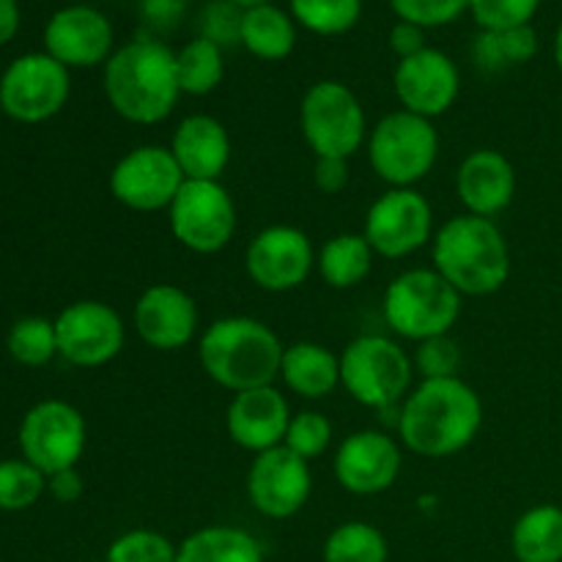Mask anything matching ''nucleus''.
I'll list each match as a JSON object with an SVG mask.
<instances>
[{
  "mask_svg": "<svg viewBox=\"0 0 562 562\" xmlns=\"http://www.w3.org/2000/svg\"><path fill=\"white\" fill-rule=\"evenodd\" d=\"M483 426L481 395L464 379H423L398 412V437L420 459H450L475 442Z\"/></svg>",
  "mask_w": 562,
  "mask_h": 562,
  "instance_id": "1",
  "label": "nucleus"
},
{
  "mask_svg": "<svg viewBox=\"0 0 562 562\" xmlns=\"http://www.w3.org/2000/svg\"><path fill=\"white\" fill-rule=\"evenodd\" d=\"M104 97L124 121L162 124L181 97L176 55L157 38H135L104 64Z\"/></svg>",
  "mask_w": 562,
  "mask_h": 562,
  "instance_id": "2",
  "label": "nucleus"
},
{
  "mask_svg": "<svg viewBox=\"0 0 562 562\" xmlns=\"http://www.w3.org/2000/svg\"><path fill=\"white\" fill-rule=\"evenodd\" d=\"M283 351L278 333L250 316L217 318L198 340V357L206 376L234 395L274 384V379H280Z\"/></svg>",
  "mask_w": 562,
  "mask_h": 562,
  "instance_id": "3",
  "label": "nucleus"
},
{
  "mask_svg": "<svg viewBox=\"0 0 562 562\" xmlns=\"http://www.w3.org/2000/svg\"><path fill=\"white\" fill-rule=\"evenodd\" d=\"M431 258L461 296L497 294L510 278V247L488 217L464 212L439 225Z\"/></svg>",
  "mask_w": 562,
  "mask_h": 562,
  "instance_id": "4",
  "label": "nucleus"
},
{
  "mask_svg": "<svg viewBox=\"0 0 562 562\" xmlns=\"http://www.w3.org/2000/svg\"><path fill=\"white\" fill-rule=\"evenodd\" d=\"M382 311L395 335L420 344L453 333L461 316V294L434 267L409 269L387 285Z\"/></svg>",
  "mask_w": 562,
  "mask_h": 562,
  "instance_id": "5",
  "label": "nucleus"
},
{
  "mask_svg": "<svg viewBox=\"0 0 562 562\" xmlns=\"http://www.w3.org/2000/svg\"><path fill=\"white\" fill-rule=\"evenodd\" d=\"M415 362L387 335H360L340 355V387L360 406L387 412L412 393Z\"/></svg>",
  "mask_w": 562,
  "mask_h": 562,
  "instance_id": "6",
  "label": "nucleus"
},
{
  "mask_svg": "<svg viewBox=\"0 0 562 562\" xmlns=\"http://www.w3.org/2000/svg\"><path fill=\"white\" fill-rule=\"evenodd\" d=\"M439 157V132L423 115L395 110L368 137V162L390 190H406L426 179Z\"/></svg>",
  "mask_w": 562,
  "mask_h": 562,
  "instance_id": "7",
  "label": "nucleus"
},
{
  "mask_svg": "<svg viewBox=\"0 0 562 562\" xmlns=\"http://www.w3.org/2000/svg\"><path fill=\"white\" fill-rule=\"evenodd\" d=\"M300 130L316 157H355L368 137L360 99L338 80L313 82L300 104Z\"/></svg>",
  "mask_w": 562,
  "mask_h": 562,
  "instance_id": "8",
  "label": "nucleus"
},
{
  "mask_svg": "<svg viewBox=\"0 0 562 562\" xmlns=\"http://www.w3.org/2000/svg\"><path fill=\"white\" fill-rule=\"evenodd\" d=\"M173 239L198 256L225 250L236 236V203L220 181H184L168 209Z\"/></svg>",
  "mask_w": 562,
  "mask_h": 562,
  "instance_id": "9",
  "label": "nucleus"
},
{
  "mask_svg": "<svg viewBox=\"0 0 562 562\" xmlns=\"http://www.w3.org/2000/svg\"><path fill=\"white\" fill-rule=\"evenodd\" d=\"M71 77L47 53L20 55L0 77V108L20 124H42L66 108Z\"/></svg>",
  "mask_w": 562,
  "mask_h": 562,
  "instance_id": "10",
  "label": "nucleus"
},
{
  "mask_svg": "<svg viewBox=\"0 0 562 562\" xmlns=\"http://www.w3.org/2000/svg\"><path fill=\"white\" fill-rule=\"evenodd\" d=\"M86 417L66 401H42L20 423L22 459L31 461L44 475L71 470L86 453Z\"/></svg>",
  "mask_w": 562,
  "mask_h": 562,
  "instance_id": "11",
  "label": "nucleus"
},
{
  "mask_svg": "<svg viewBox=\"0 0 562 562\" xmlns=\"http://www.w3.org/2000/svg\"><path fill=\"white\" fill-rule=\"evenodd\" d=\"M362 236L382 258H406L434 239V212L426 195L406 187L387 190L371 203Z\"/></svg>",
  "mask_w": 562,
  "mask_h": 562,
  "instance_id": "12",
  "label": "nucleus"
},
{
  "mask_svg": "<svg viewBox=\"0 0 562 562\" xmlns=\"http://www.w3.org/2000/svg\"><path fill=\"white\" fill-rule=\"evenodd\" d=\"M58 355L69 366L102 368L121 355L126 340V327L113 305L99 300L71 302L55 318Z\"/></svg>",
  "mask_w": 562,
  "mask_h": 562,
  "instance_id": "13",
  "label": "nucleus"
},
{
  "mask_svg": "<svg viewBox=\"0 0 562 562\" xmlns=\"http://www.w3.org/2000/svg\"><path fill=\"white\" fill-rule=\"evenodd\" d=\"M184 181L173 151L148 143L132 148L115 162L110 173V192L132 212H168Z\"/></svg>",
  "mask_w": 562,
  "mask_h": 562,
  "instance_id": "14",
  "label": "nucleus"
},
{
  "mask_svg": "<svg viewBox=\"0 0 562 562\" xmlns=\"http://www.w3.org/2000/svg\"><path fill=\"white\" fill-rule=\"evenodd\" d=\"M245 269L261 291L285 294L311 278L316 269V250L305 231L294 225H269L247 245Z\"/></svg>",
  "mask_w": 562,
  "mask_h": 562,
  "instance_id": "15",
  "label": "nucleus"
},
{
  "mask_svg": "<svg viewBox=\"0 0 562 562\" xmlns=\"http://www.w3.org/2000/svg\"><path fill=\"white\" fill-rule=\"evenodd\" d=\"M313 472L285 445L258 453L247 470V499L267 519H291L307 505Z\"/></svg>",
  "mask_w": 562,
  "mask_h": 562,
  "instance_id": "16",
  "label": "nucleus"
},
{
  "mask_svg": "<svg viewBox=\"0 0 562 562\" xmlns=\"http://www.w3.org/2000/svg\"><path fill=\"white\" fill-rule=\"evenodd\" d=\"M393 88L401 110L434 121L448 113L459 99V66L442 49L426 47L412 58L398 60L393 71Z\"/></svg>",
  "mask_w": 562,
  "mask_h": 562,
  "instance_id": "17",
  "label": "nucleus"
},
{
  "mask_svg": "<svg viewBox=\"0 0 562 562\" xmlns=\"http://www.w3.org/2000/svg\"><path fill=\"white\" fill-rule=\"evenodd\" d=\"M401 467H404V459H401L398 442L382 431L349 434L333 459L338 486L357 497H373L393 488Z\"/></svg>",
  "mask_w": 562,
  "mask_h": 562,
  "instance_id": "18",
  "label": "nucleus"
},
{
  "mask_svg": "<svg viewBox=\"0 0 562 562\" xmlns=\"http://www.w3.org/2000/svg\"><path fill=\"white\" fill-rule=\"evenodd\" d=\"M44 53L66 69H91L113 55V25L93 5H66L44 27Z\"/></svg>",
  "mask_w": 562,
  "mask_h": 562,
  "instance_id": "19",
  "label": "nucleus"
},
{
  "mask_svg": "<svg viewBox=\"0 0 562 562\" xmlns=\"http://www.w3.org/2000/svg\"><path fill=\"white\" fill-rule=\"evenodd\" d=\"M198 305L190 291L173 283L148 285L135 302L132 324L137 338L157 351H179L198 335Z\"/></svg>",
  "mask_w": 562,
  "mask_h": 562,
  "instance_id": "20",
  "label": "nucleus"
},
{
  "mask_svg": "<svg viewBox=\"0 0 562 562\" xmlns=\"http://www.w3.org/2000/svg\"><path fill=\"white\" fill-rule=\"evenodd\" d=\"M291 423V406L274 384L245 390L231 398L225 412V428L231 442L258 456L280 448Z\"/></svg>",
  "mask_w": 562,
  "mask_h": 562,
  "instance_id": "21",
  "label": "nucleus"
},
{
  "mask_svg": "<svg viewBox=\"0 0 562 562\" xmlns=\"http://www.w3.org/2000/svg\"><path fill=\"white\" fill-rule=\"evenodd\" d=\"M456 195L467 214L494 220L514 203L516 170L508 157L494 148H477L461 159L456 170Z\"/></svg>",
  "mask_w": 562,
  "mask_h": 562,
  "instance_id": "22",
  "label": "nucleus"
},
{
  "mask_svg": "<svg viewBox=\"0 0 562 562\" xmlns=\"http://www.w3.org/2000/svg\"><path fill=\"white\" fill-rule=\"evenodd\" d=\"M170 151L187 181H220L231 162V135L214 115L195 113L179 121Z\"/></svg>",
  "mask_w": 562,
  "mask_h": 562,
  "instance_id": "23",
  "label": "nucleus"
},
{
  "mask_svg": "<svg viewBox=\"0 0 562 562\" xmlns=\"http://www.w3.org/2000/svg\"><path fill=\"white\" fill-rule=\"evenodd\" d=\"M280 379L300 398L322 401L333 395L340 384V357L333 355L327 346L300 340V344L285 346Z\"/></svg>",
  "mask_w": 562,
  "mask_h": 562,
  "instance_id": "24",
  "label": "nucleus"
},
{
  "mask_svg": "<svg viewBox=\"0 0 562 562\" xmlns=\"http://www.w3.org/2000/svg\"><path fill=\"white\" fill-rule=\"evenodd\" d=\"M179 562H263V547L241 527L212 525L179 543Z\"/></svg>",
  "mask_w": 562,
  "mask_h": 562,
  "instance_id": "25",
  "label": "nucleus"
},
{
  "mask_svg": "<svg viewBox=\"0 0 562 562\" xmlns=\"http://www.w3.org/2000/svg\"><path fill=\"white\" fill-rule=\"evenodd\" d=\"M239 42L261 60H283L296 47V25L283 9L272 3L256 5L241 14Z\"/></svg>",
  "mask_w": 562,
  "mask_h": 562,
  "instance_id": "26",
  "label": "nucleus"
},
{
  "mask_svg": "<svg viewBox=\"0 0 562 562\" xmlns=\"http://www.w3.org/2000/svg\"><path fill=\"white\" fill-rule=\"evenodd\" d=\"M510 549L519 562H562V508L536 505L516 519Z\"/></svg>",
  "mask_w": 562,
  "mask_h": 562,
  "instance_id": "27",
  "label": "nucleus"
},
{
  "mask_svg": "<svg viewBox=\"0 0 562 562\" xmlns=\"http://www.w3.org/2000/svg\"><path fill=\"white\" fill-rule=\"evenodd\" d=\"M373 258L368 239L362 234H338L316 252V269L329 289H355L371 274Z\"/></svg>",
  "mask_w": 562,
  "mask_h": 562,
  "instance_id": "28",
  "label": "nucleus"
},
{
  "mask_svg": "<svg viewBox=\"0 0 562 562\" xmlns=\"http://www.w3.org/2000/svg\"><path fill=\"white\" fill-rule=\"evenodd\" d=\"M223 47L209 42L206 36L192 38V42H187L176 53V77H179L181 93L206 97V93L217 91V86L223 82Z\"/></svg>",
  "mask_w": 562,
  "mask_h": 562,
  "instance_id": "29",
  "label": "nucleus"
},
{
  "mask_svg": "<svg viewBox=\"0 0 562 562\" xmlns=\"http://www.w3.org/2000/svg\"><path fill=\"white\" fill-rule=\"evenodd\" d=\"M538 53V33L532 25L508 27V31H483L475 38L472 58L481 69L503 71L510 66H521L536 58Z\"/></svg>",
  "mask_w": 562,
  "mask_h": 562,
  "instance_id": "30",
  "label": "nucleus"
},
{
  "mask_svg": "<svg viewBox=\"0 0 562 562\" xmlns=\"http://www.w3.org/2000/svg\"><path fill=\"white\" fill-rule=\"evenodd\" d=\"M324 562H387V538L368 521H344L324 541Z\"/></svg>",
  "mask_w": 562,
  "mask_h": 562,
  "instance_id": "31",
  "label": "nucleus"
},
{
  "mask_svg": "<svg viewBox=\"0 0 562 562\" xmlns=\"http://www.w3.org/2000/svg\"><path fill=\"white\" fill-rule=\"evenodd\" d=\"M291 14L316 36H340L357 25L362 0H289Z\"/></svg>",
  "mask_w": 562,
  "mask_h": 562,
  "instance_id": "32",
  "label": "nucleus"
},
{
  "mask_svg": "<svg viewBox=\"0 0 562 562\" xmlns=\"http://www.w3.org/2000/svg\"><path fill=\"white\" fill-rule=\"evenodd\" d=\"M9 355L14 357L20 366L38 368L47 366L55 355H58V335H55V322L42 316H25L11 327Z\"/></svg>",
  "mask_w": 562,
  "mask_h": 562,
  "instance_id": "33",
  "label": "nucleus"
},
{
  "mask_svg": "<svg viewBox=\"0 0 562 562\" xmlns=\"http://www.w3.org/2000/svg\"><path fill=\"white\" fill-rule=\"evenodd\" d=\"M47 492V475L25 459L0 461V510H27Z\"/></svg>",
  "mask_w": 562,
  "mask_h": 562,
  "instance_id": "34",
  "label": "nucleus"
},
{
  "mask_svg": "<svg viewBox=\"0 0 562 562\" xmlns=\"http://www.w3.org/2000/svg\"><path fill=\"white\" fill-rule=\"evenodd\" d=\"M104 562H179V547L162 532L137 527L110 543Z\"/></svg>",
  "mask_w": 562,
  "mask_h": 562,
  "instance_id": "35",
  "label": "nucleus"
},
{
  "mask_svg": "<svg viewBox=\"0 0 562 562\" xmlns=\"http://www.w3.org/2000/svg\"><path fill=\"white\" fill-rule=\"evenodd\" d=\"M329 442H333V423L327 420V415H322L316 409L291 415L289 431H285L283 439V445L291 453H296L300 459H305L311 464L318 456L327 453Z\"/></svg>",
  "mask_w": 562,
  "mask_h": 562,
  "instance_id": "36",
  "label": "nucleus"
},
{
  "mask_svg": "<svg viewBox=\"0 0 562 562\" xmlns=\"http://www.w3.org/2000/svg\"><path fill=\"white\" fill-rule=\"evenodd\" d=\"M541 0H470V14L483 31L530 25Z\"/></svg>",
  "mask_w": 562,
  "mask_h": 562,
  "instance_id": "37",
  "label": "nucleus"
},
{
  "mask_svg": "<svg viewBox=\"0 0 562 562\" xmlns=\"http://www.w3.org/2000/svg\"><path fill=\"white\" fill-rule=\"evenodd\" d=\"M412 362L423 379H453L459 376L461 349L450 335H439V338L420 340Z\"/></svg>",
  "mask_w": 562,
  "mask_h": 562,
  "instance_id": "38",
  "label": "nucleus"
},
{
  "mask_svg": "<svg viewBox=\"0 0 562 562\" xmlns=\"http://www.w3.org/2000/svg\"><path fill=\"white\" fill-rule=\"evenodd\" d=\"M390 5L398 20L426 31V27L450 25L453 20H459L470 9V0H390Z\"/></svg>",
  "mask_w": 562,
  "mask_h": 562,
  "instance_id": "39",
  "label": "nucleus"
},
{
  "mask_svg": "<svg viewBox=\"0 0 562 562\" xmlns=\"http://www.w3.org/2000/svg\"><path fill=\"white\" fill-rule=\"evenodd\" d=\"M241 14H245V9H239V5L228 3V0H214L203 11V36L220 47L239 42Z\"/></svg>",
  "mask_w": 562,
  "mask_h": 562,
  "instance_id": "40",
  "label": "nucleus"
},
{
  "mask_svg": "<svg viewBox=\"0 0 562 562\" xmlns=\"http://www.w3.org/2000/svg\"><path fill=\"white\" fill-rule=\"evenodd\" d=\"M349 159L340 157H316V168H313V181L324 195H338L349 184Z\"/></svg>",
  "mask_w": 562,
  "mask_h": 562,
  "instance_id": "41",
  "label": "nucleus"
},
{
  "mask_svg": "<svg viewBox=\"0 0 562 562\" xmlns=\"http://www.w3.org/2000/svg\"><path fill=\"white\" fill-rule=\"evenodd\" d=\"M143 20L157 31H170L181 22L187 11V0H140Z\"/></svg>",
  "mask_w": 562,
  "mask_h": 562,
  "instance_id": "42",
  "label": "nucleus"
},
{
  "mask_svg": "<svg viewBox=\"0 0 562 562\" xmlns=\"http://www.w3.org/2000/svg\"><path fill=\"white\" fill-rule=\"evenodd\" d=\"M390 49H393L401 60L412 58V55H417L420 49H426V33H423V27L401 20L398 25H393V31H390Z\"/></svg>",
  "mask_w": 562,
  "mask_h": 562,
  "instance_id": "43",
  "label": "nucleus"
},
{
  "mask_svg": "<svg viewBox=\"0 0 562 562\" xmlns=\"http://www.w3.org/2000/svg\"><path fill=\"white\" fill-rule=\"evenodd\" d=\"M47 492L49 497L55 499V503H77V499L82 497V492H86V486H82V477L80 472H77V467H71V470H60L55 472V475L47 477Z\"/></svg>",
  "mask_w": 562,
  "mask_h": 562,
  "instance_id": "44",
  "label": "nucleus"
},
{
  "mask_svg": "<svg viewBox=\"0 0 562 562\" xmlns=\"http://www.w3.org/2000/svg\"><path fill=\"white\" fill-rule=\"evenodd\" d=\"M20 31V5L16 0H0V47L9 44Z\"/></svg>",
  "mask_w": 562,
  "mask_h": 562,
  "instance_id": "45",
  "label": "nucleus"
},
{
  "mask_svg": "<svg viewBox=\"0 0 562 562\" xmlns=\"http://www.w3.org/2000/svg\"><path fill=\"white\" fill-rule=\"evenodd\" d=\"M554 64H558V69L562 75V22H560L558 33H554Z\"/></svg>",
  "mask_w": 562,
  "mask_h": 562,
  "instance_id": "46",
  "label": "nucleus"
},
{
  "mask_svg": "<svg viewBox=\"0 0 562 562\" xmlns=\"http://www.w3.org/2000/svg\"><path fill=\"white\" fill-rule=\"evenodd\" d=\"M228 3L239 5V9H256V5H263V3H272V0H228Z\"/></svg>",
  "mask_w": 562,
  "mask_h": 562,
  "instance_id": "47",
  "label": "nucleus"
}]
</instances>
